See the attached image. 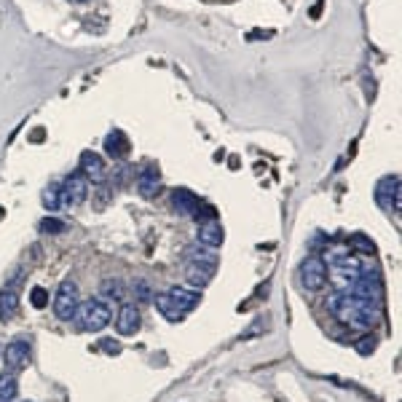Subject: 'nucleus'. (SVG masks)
<instances>
[{
    "instance_id": "f257e3e1",
    "label": "nucleus",
    "mask_w": 402,
    "mask_h": 402,
    "mask_svg": "<svg viewBox=\"0 0 402 402\" xmlns=\"http://www.w3.org/2000/svg\"><path fill=\"white\" fill-rule=\"evenodd\" d=\"M330 314L341 322V325H349V328H362L370 330L381 322V303H373V300H359L354 295H346V293H335L328 303Z\"/></svg>"
},
{
    "instance_id": "ddd939ff",
    "label": "nucleus",
    "mask_w": 402,
    "mask_h": 402,
    "mask_svg": "<svg viewBox=\"0 0 402 402\" xmlns=\"http://www.w3.org/2000/svg\"><path fill=\"white\" fill-rule=\"evenodd\" d=\"M137 194L142 199H156L161 194V177H159V172L153 166L142 169V175L137 177Z\"/></svg>"
},
{
    "instance_id": "4468645a",
    "label": "nucleus",
    "mask_w": 402,
    "mask_h": 402,
    "mask_svg": "<svg viewBox=\"0 0 402 402\" xmlns=\"http://www.w3.org/2000/svg\"><path fill=\"white\" fill-rule=\"evenodd\" d=\"M172 298H175V303H177L182 311H194L196 306L201 303V293L199 290H185V287H172V290H166Z\"/></svg>"
},
{
    "instance_id": "a211bd4d",
    "label": "nucleus",
    "mask_w": 402,
    "mask_h": 402,
    "mask_svg": "<svg viewBox=\"0 0 402 402\" xmlns=\"http://www.w3.org/2000/svg\"><path fill=\"white\" fill-rule=\"evenodd\" d=\"M19 394V384H16L14 373H3L0 375V402H14Z\"/></svg>"
},
{
    "instance_id": "423d86ee",
    "label": "nucleus",
    "mask_w": 402,
    "mask_h": 402,
    "mask_svg": "<svg viewBox=\"0 0 402 402\" xmlns=\"http://www.w3.org/2000/svg\"><path fill=\"white\" fill-rule=\"evenodd\" d=\"M400 199H402V185L397 175L378 180V185H375V201H378V207L384 209V212H391V209L400 212Z\"/></svg>"
},
{
    "instance_id": "9d476101",
    "label": "nucleus",
    "mask_w": 402,
    "mask_h": 402,
    "mask_svg": "<svg viewBox=\"0 0 402 402\" xmlns=\"http://www.w3.org/2000/svg\"><path fill=\"white\" fill-rule=\"evenodd\" d=\"M199 244L201 247H209V250H217L220 244H223V225H220V220H207V223L199 225Z\"/></svg>"
},
{
    "instance_id": "39448f33",
    "label": "nucleus",
    "mask_w": 402,
    "mask_h": 402,
    "mask_svg": "<svg viewBox=\"0 0 402 402\" xmlns=\"http://www.w3.org/2000/svg\"><path fill=\"white\" fill-rule=\"evenodd\" d=\"M0 357H3V368L8 373H19L30 365V343L25 338H16V341L6 343V349H0Z\"/></svg>"
},
{
    "instance_id": "aec40b11",
    "label": "nucleus",
    "mask_w": 402,
    "mask_h": 402,
    "mask_svg": "<svg viewBox=\"0 0 402 402\" xmlns=\"http://www.w3.org/2000/svg\"><path fill=\"white\" fill-rule=\"evenodd\" d=\"M349 250L362 253V255H373L375 253V244H373L370 236H365V234H354V236L349 239Z\"/></svg>"
},
{
    "instance_id": "4be33fe9",
    "label": "nucleus",
    "mask_w": 402,
    "mask_h": 402,
    "mask_svg": "<svg viewBox=\"0 0 402 402\" xmlns=\"http://www.w3.org/2000/svg\"><path fill=\"white\" fill-rule=\"evenodd\" d=\"M191 215H194L199 223H207V220H217V212H215V207H209V204H204V201H199Z\"/></svg>"
},
{
    "instance_id": "bb28decb",
    "label": "nucleus",
    "mask_w": 402,
    "mask_h": 402,
    "mask_svg": "<svg viewBox=\"0 0 402 402\" xmlns=\"http://www.w3.org/2000/svg\"><path fill=\"white\" fill-rule=\"evenodd\" d=\"M100 346L105 349V354H119V351H121L119 341H110V338H107V341H102Z\"/></svg>"
},
{
    "instance_id": "6e6552de",
    "label": "nucleus",
    "mask_w": 402,
    "mask_h": 402,
    "mask_svg": "<svg viewBox=\"0 0 402 402\" xmlns=\"http://www.w3.org/2000/svg\"><path fill=\"white\" fill-rule=\"evenodd\" d=\"M86 191H89V180L83 177L81 172H73L70 177H65L62 182V204L78 207L86 201Z\"/></svg>"
},
{
    "instance_id": "412c9836",
    "label": "nucleus",
    "mask_w": 402,
    "mask_h": 402,
    "mask_svg": "<svg viewBox=\"0 0 402 402\" xmlns=\"http://www.w3.org/2000/svg\"><path fill=\"white\" fill-rule=\"evenodd\" d=\"M123 293H126V287H123L119 279H116V282H110V279H107V282H102V298L121 300V298H123ZM107 300H105V303H107Z\"/></svg>"
},
{
    "instance_id": "7ed1b4c3",
    "label": "nucleus",
    "mask_w": 402,
    "mask_h": 402,
    "mask_svg": "<svg viewBox=\"0 0 402 402\" xmlns=\"http://www.w3.org/2000/svg\"><path fill=\"white\" fill-rule=\"evenodd\" d=\"M75 322H78V328L81 330L97 333V330H102L105 325L110 322V306H107L102 298H89L86 303L78 306Z\"/></svg>"
},
{
    "instance_id": "9b49d317",
    "label": "nucleus",
    "mask_w": 402,
    "mask_h": 402,
    "mask_svg": "<svg viewBox=\"0 0 402 402\" xmlns=\"http://www.w3.org/2000/svg\"><path fill=\"white\" fill-rule=\"evenodd\" d=\"M78 172H81L86 180H91V182H102L105 180V161L97 156V153L86 150V153H81V169H78Z\"/></svg>"
},
{
    "instance_id": "f3484780",
    "label": "nucleus",
    "mask_w": 402,
    "mask_h": 402,
    "mask_svg": "<svg viewBox=\"0 0 402 402\" xmlns=\"http://www.w3.org/2000/svg\"><path fill=\"white\" fill-rule=\"evenodd\" d=\"M105 150H107V156H113V159H123L126 150H129V140L121 132H113L105 140Z\"/></svg>"
},
{
    "instance_id": "f03ea898",
    "label": "nucleus",
    "mask_w": 402,
    "mask_h": 402,
    "mask_svg": "<svg viewBox=\"0 0 402 402\" xmlns=\"http://www.w3.org/2000/svg\"><path fill=\"white\" fill-rule=\"evenodd\" d=\"M215 271H217V255H215V250L196 244L194 250L188 253V263H185V279H188V284L191 287H207L212 282V276H215Z\"/></svg>"
},
{
    "instance_id": "2eb2a0df",
    "label": "nucleus",
    "mask_w": 402,
    "mask_h": 402,
    "mask_svg": "<svg viewBox=\"0 0 402 402\" xmlns=\"http://www.w3.org/2000/svg\"><path fill=\"white\" fill-rule=\"evenodd\" d=\"M19 311V293L14 287L0 290V322H11Z\"/></svg>"
},
{
    "instance_id": "393cba45",
    "label": "nucleus",
    "mask_w": 402,
    "mask_h": 402,
    "mask_svg": "<svg viewBox=\"0 0 402 402\" xmlns=\"http://www.w3.org/2000/svg\"><path fill=\"white\" fill-rule=\"evenodd\" d=\"M134 295H137V300H153V293H150V284L148 282H137L134 284Z\"/></svg>"
},
{
    "instance_id": "c85d7f7f",
    "label": "nucleus",
    "mask_w": 402,
    "mask_h": 402,
    "mask_svg": "<svg viewBox=\"0 0 402 402\" xmlns=\"http://www.w3.org/2000/svg\"><path fill=\"white\" fill-rule=\"evenodd\" d=\"M0 349H3V346H0Z\"/></svg>"
},
{
    "instance_id": "5701e85b",
    "label": "nucleus",
    "mask_w": 402,
    "mask_h": 402,
    "mask_svg": "<svg viewBox=\"0 0 402 402\" xmlns=\"http://www.w3.org/2000/svg\"><path fill=\"white\" fill-rule=\"evenodd\" d=\"M30 303H32V309H46V306H48V290H46V287H32Z\"/></svg>"
},
{
    "instance_id": "0eeeda50",
    "label": "nucleus",
    "mask_w": 402,
    "mask_h": 402,
    "mask_svg": "<svg viewBox=\"0 0 402 402\" xmlns=\"http://www.w3.org/2000/svg\"><path fill=\"white\" fill-rule=\"evenodd\" d=\"M300 282L306 290H322L325 282H328V266L322 257L316 255H309L303 263H300Z\"/></svg>"
},
{
    "instance_id": "f8f14e48",
    "label": "nucleus",
    "mask_w": 402,
    "mask_h": 402,
    "mask_svg": "<svg viewBox=\"0 0 402 402\" xmlns=\"http://www.w3.org/2000/svg\"><path fill=\"white\" fill-rule=\"evenodd\" d=\"M153 303H156V309H159V314L164 316L166 322L177 325V322H182V319H185V311H182L177 303H175V298H172L169 293H159V295H153Z\"/></svg>"
},
{
    "instance_id": "cd10ccee",
    "label": "nucleus",
    "mask_w": 402,
    "mask_h": 402,
    "mask_svg": "<svg viewBox=\"0 0 402 402\" xmlns=\"http://www.w3.org/2000/svg\"><path fill=\"white\" fill-rule=\"evenodd\" d=\"M70 3H86V0H70Z\"/></svg>"
},
{
    "instance_id": "a878e982",
    "label": "nucleus",
    "mask_w": 402,
    "mask_h": 402,
    "mask_svg": "<svg viewBox=\"0 0 402 402\" xmlns=\"http://www.w3.org/2000/svg\"><path fill=\"white\" fill-rule=\"evenodd\" d=\"M41 228H43V231H48V234H60V231H65V223H62V220H57V217H46Z\"/></svg>"
},
{
    "instance_id": "1a4fd4ad",
    "label": "nucleus",
    "mask_w": 402,
    "mask_h": 402,
    "mask_svg": "<svg viewBox=\"0 0 402 402\" xmlns=\"http://www.w3.org/2000/svg\"><path fill=\"white\" fill-rule=\"evenodd\" d=\"M116 330L121 335H134L140 330V309L137 303H123L119 309V319H116Z\"/></svg>"
},
{
    "instance_id": "b1692460",
    "label": "nucleus",
    "mask_w": 402,
    "mask_h": 402,
    "mask_svg": "<svg viewBox=\"0 0 402 402\" xmlns=\"http://www.w3.org/2000/svg\"><path fill=\"white\" fill-rule=\"evenodd\" d=\"M354 349H357L362 357H368V354H373V349H375V341L370 338V333L365 335V338H359L357 343H354Z\"/></svg>"
},
{
    "instance_id": "20e7f679",
    "label": "nucleus",
    "mask_w": 402,
    "mask_h": 402,
    "mask_svg": "<svg viewBox=\"0 0 402 402\" xmlns=\"http://www.w3.org/2000/svg\"><path fill=\"white\" fill-rule=\"evenodd\" d=\"M78 306H81V293H78V284L75 282H62L60 290H57V295H54V314H57V319L62 322H70L75 319V311H78Z\"/></svg>"
},
{
    "instance_id": "6ab92c4d",
    "label": "nucleus",
    "mask_w": 402,
    "mask_h": 402,
    "mask_svg": "<svg viewBox=\"0 0 402 402\" xmlns=\"http://www.w3.org/2000/svg\"><path fill=\"white\" fill-rule=\"evenodd\" d=\"M43 207L48 212H57L62 207V182H51L43 191Z\"/></svg>"
},
{
    "instance_id": "dca6fc26",
    "label": "nucleus",
    "mask_w": 402,
    "mask_h": 402,
    "mask_svg": "<svg viewBox=\"0 0 402 402\" xmlns=\"http://www.w3.org/2000/svg\"><path fill=\"white\" fill-rule=\"evenodd\" d=\"M199 201H201V199L196 194H191V191H185V188H177V191L172 194V207L177 209L180 215H191Z\"/></svg>"
}]
</instances>
